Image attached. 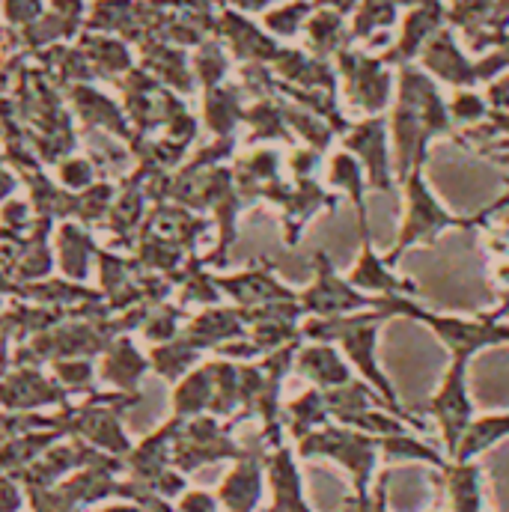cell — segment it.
Listing matches in <instances>:
<instances>
[{
	"mask_svg": "<svg viewBox=\"0 0 509 512\" xmlns=\"http://www.w3.org/2000/svg\"><path fill=\"white\" fill-rule=\"evenodd\" d=\"M468 367H471L468 361H450L444 376H441V384L435 387V393L429 396V405H426L438 423L447 459L456 453L459 438L465 435L468 423L474 420V399L468 390Z\"/></svg>",
	"mask_w": 509,
	"mask_h": 512,
	"instance_id": "obj_7",
	"label": "cell"
},
{
	"mask_svg": "<svg viewBox=\"0 0 509 512\" xmlns=\"http://www.w3.org/2000/svg\"><path fill=\"white\" fill-rule=\"evenodd\" d=\"M51 373L69 393H90L93 390V361L90 358L51 361Z\"/></svg>",
	"mask_w": 509,
	"mask_h": 512,
	"instance_id": "obj_24",
	"label": "cell"
},
{
	"mask_svg": "<svg viewBox=\"0 0 509 512\" xmlns=\"http://www.w3.org/2000/svg\"><path fill=\"white\" fill-rule=\"evenodd\" d=\"M328 185L343 191L352 206H355V215H358V233H361V242L370 239V221H367V170L364 164L352 155V152H337L331 155L328 161Z\"/></svg>",
	"mask_w": 509,
	"mask_h": 512,
	"instance_id": "obj_17",
	"label": "cell"
},
{
	"mask_svg": "<svg viewBox=\"0 0 509 512\" xmlns=\"http://www.w3.org/2000/svg\"><path fill=\"white\" fill-rule=\"evenodd\" d=\"M295 453H298V459L337 462L349 474L355 498H367L373 489V474L382 462V441L361 429L328 420L325 426H319L307 438H301L295 444Z\"/></svg>",
	"mask_w": 509,
	"mask_h": 512,
	"instance_id": "obj_4",
	"label": "cell"
},
{
	"mask_svg": "<svg viewBox=\"0 0 509 512\" xmlns=\"http://www.w3.org/2000/svg\"><path fill=\"white\" fill-rule=\"evenodd\" d=\"M265 474L271 486V507L265 512H313L304 498L298 453L289 444H280L265 453Z\"/></svg>",
	"mask_w": 509,
	"mask_h": 512,
	"instance_id": "obj_10",
	"label": "cell"
},
{
	"mask_svg": "<svg viewBox=\"0 0 509 512\" xmlns=\"http://www.w3.org/2000/svg\"><path fill=\"white\" fill-rule=\"evenodd\" d=\"M176 512H224L218 495L206 492V489H185L176 498Z\"/></svg>",
	"mask_w": 509,
	"mask_h": 512,
	"instance_id": "obj_26",
	"label": "cell"
},
{
	"mask_svg": "<svg viewBox=\"0 0 509 512\" xmlns=\"http://www.w3.org/2000/svg\"><path fill=\"white\" fill-rule=\"evenodd\" d=\"M146 370H149V358L137 352V346L128 340L126 334H120L117 340L108 343L102 364H99L102 382H108L120 393H137Z\"/></svg>",
	"mask_w": 509,
	"mask_h": 512,
	"instance_id": "obj_16",
	"label": "cell"
},
{
	"mask_svg": "<svg viewBox=\"0 0 509 512\" xmlns=\"http://www.w3.org/2000/svg\"><path fill=\"white\" fill-rule=\"evenodd\" d=\"M212 393H215V379H212V367H194L188 376H182L173 384V417H200L209 414L212 408Z\"/></svg>",
	"mask_w": 509,
	"mask_h": 512,
	"instance_id": "obj_19",
	"label": "cell"
},
{
	"mask_svg": "<svg viewBox=\"0 0 509 512\" xmlns=\"http://www.w3.org/2000/svg\"><path fill=\"white\" fill-rule=\"evenodd\" d=\"M349 283L358 286L361 292L367 295H376V298H387V295H408L414 298L420 292V286L414 280H405L399 274H393V265L384 259V254L373 251V242L364 239L361 242V251L355 265L349 268Z\"/></svg>",
	"mask_w": 509,
	"mask_h": 512,
	"instance_id": "obj_12",
	"label": "cell"
},
{
	"mask_svg": "<svg viewBox=\"0 0 509 512\" xmlns=\"http://www.w3.org/2000/svg\"><path fill=\"white\" fill-rule=\"evenodd\" d=\"M295 373L319 390H334L355 379V370L349 367L343 352L334 343H316V340H307V346H298Z\"/></svg>",
	"mask_w": 509,
	"mask_h": 512,
	"instance_id": "obj_13",
	"label": "cell"
},
{
	"mask_svg": "<svg viewBox=\"0 0 509 512\" xmlns=\"http://www.w3.org/2000/svg\"><path fill=\"white\" fill-rule=\"evenodd\" d=\"M346 152H352L364 164L367 182L376 191H393V164H390V149H387L382 120L352 128V134L346 137Z\"/></svg>",
	"mask_w": 509,
	"mask_h": 512,
	"instance_id": "obj_14",
	"label": "cell"
},
{
	"mask_svg": "<svg viewBox=\"0 0 509 512\" xmlns=\"http://www.w3.org/2000/svg\"><path fill=\"white\" fill-rule=\"evenodd\" d=\"M72 393L36 367H15L0 376V411H42L69 405Z\"/></svg>",
	"mask_w": 509,
	"mask_h": 512,
	"instance_id": "obj_8",
	"label": "cell"
},
{
	"mask_svg": "<svg viewBox=\"0 0 509 512\" xmlns=\"http://www.w3.org/2000/svg\"><path fill=\"white\" fill-rule=\"evenodd\" d=\"M402 191H405V212H402V224H399V236L396 245L384 254L390 265L399 262V256L408 248L417 245H435L441 233L447 230H480L486 227V221L492 218V206L480 215H453L432 191V185L423 176V167H414L405 179H402Z\"/></svg>",
	"mask_w": 509,
	"mask_h": 512,
	"instance_id": "obj_3",
	"label": "cell"
},
{
	"mask_svg": "<svg viewBox=\"0 0 509 512\" xmlns=\"http://www.w3.org/2000/svg\"><path fill=\"white\" fill-rule=\"evenodd\" d=\"M179 319H182V310H176V307L155 310L149 319H143L146 340H152V343H170V340H176L182 334L179 331Z\"/></svg>",
	"mask_w": 509,
	"mask_h": 512,
	"instance_id": "obj_25",
	"label": "cell"
},
{
	"mask_svg": "<svg viewBox=\"0 0 509 512\" xmlns=\"http://www.w3.org/2000/svg\"><path fill=\"white\" fill-rule=\"evenodd\" d=\"M200 361V349H194L185 337H176L170 343H158L149 352V370H155L161 379L176 384L182 376H188Z\"/></svg>",
	"mask_w": 509,
	"mask_h": 512,
	"instance_id": "obj_21",
	"label": "cell"
},
{
	"mask_svg": "<svg viewBox=\"0 0 509 512\" xmlns=\"http://www.w3.org/2000/svg\"><path fill=\"white\" fill-rule=\"evenodd\" d=\"M495 316H498V319H507L509 322V304L507 307H501V310H495Z\"/></svg>",
	"mask_w": 509,
	"mask_h": 512,
	"instance_id": "obj_29",
	"label": "cell"
},
{
	"mask_svg": "<svg viewBox=\"0 0 509 512\" xmlns=\"http://www.w3.org/2000/svg\"><path fill=\"white\" fill-rule=\"evenodd\" d=\"M233 426L236 420H221L215 414L182 420L176 444H173V468L188 477L206 465H215L224 459H233V462L242 459L248 447H242L233 438Z\"/></svg>",
	"mask_w": 509,
	"mask_h": 512,
	"instance_id": "obj_5",
	"label": "cell"
},
{
	"mask_svg": "<svg viewBox=\"0 0 509 512\" xmlns=\"http://www.w3.org/2000/svg\"><path fill=\"white\" fill-rule=\"evenodd\" d=\"M328 420H331V414H328L325 390H319V387H310L298 399L283 405V429L295 438V444L301 438H307L313 429L325 426Z\"/></svg>",
	"mask_w": 509,
	"mask_h": 512,
	"instance_id": "obj_20",
	"label": "cell"
},
{
	"mask_svg": "<svg viewBox=\"0 0 509 512\" xmlns=\"http://www.w3.org/2000/svg\"><path fill=\"white\" fill-rule=\"evenodd\" d=\"M27 507L24 486L12 474H0V512H21Z\"/></svg>",
	"mask_w": 509,
	"mask_h": 512,
	"instance_id": "obj_28",
	"label": "cell"
},
{
	"mask_svg": "<svg viewBox=\"0 0 509 512\" xmlns=\"http://www.w3.org/2000/svg\"><path fill=\"white\" fill-rule=\"evenodd\" d=\"M218 286L224 295H230L239 307H262L271 301H292L298 298L295 289H289L268 262H254L251 268L233 274V277H218Z\"/></svg>",
	"mask_w": 509,
	"mask_h": 512,
	"instance_id": "obj_11",
	"label": "cell"
},
{
	"mask_svg": "<svg viewBox=\"0 0 509 512\" xmlns=\"http://www.w3.org/2000/svg\"><path fill=\"white\" fill-rule=\"evenodd\" d=\"M444 512H486V474L480 462H447L441 468Z\"/></svg>",
	"mask_w": 509,
	"mask_h": 512,
	"instance_id": "obj_15",
	"label": "cell"
},
{
	"mask_svg": "<svg viewBox=\"0 0 509 512\" xmlns=\"http://www.w3.org/2000/svg\"><path fill=\"white\" fill-rule=\"evenodd\" d=\"M387 319L390 316L384 310H364V313H349V316H304L301 340L334 343L349 361V367L358 373V379L370 384L396 417H402L411 429L426 432V423L399 402L396 387L384 376L382 364H379V337Z\"/></svg>",
	"mask_w": 509,
	"mask_h": 512,
	"instance_id": "obj_1",
	"label": "cell"
},
{
	"mask_svg": "<svg viewBox=\"0 0 509 512\" xmlns=\"http://www.w3.org/2000/svg\"><path fill=\"white\" fill-rule=\"evenodd\" d=\"M387 316H402L426 325L438 343L447 349L450 361H474L486 349L509 346V322L495 313L483 316H453V313H432L420 307L408 295H387Z\"/></svg>",
	"mask_w": 509,
	"mask_h": 512,
	"instance_id": "obj_2",
	"label": "cell"
},
{
	"mask_svg": "<svg viewBox=\"0 0 509 512\" xmlns=\"http://www.w3.org/2000/svg\"><path fill=\"white\" fill-rule=\"evenodd\" d=\"M265 447L248 450L242 459L233 462V468L227 471V477L218 486V501L224 512H259L262 495H265Z\"/></svg>",
	"mask_w": 509,
	"mask_h": 512,
	"instance_id": "obj_9",
	"label": "cell"
},
{
	"mask_svg": "<svg viewBox=\"0 0 509 512\" xmlns=\"http://www.w3.org/2000/svg\"><path fill=\"white\" fill-rule=\"evenodd\" d=\"M382 441V462H426L432 468H444L450 459L441 456L438 450H432L429 444H423L420 438H414V432H402V435H387Z\"/></svg>",
	"mask_w": 509,
	"mask_h": 512,
	"instance_id": "obj_23",
	"label": "cell"
},
{
	"mask_svg": "<svg viewBox=\"0 0 509 512\" xmlns=\"http://www.w3.org/2000/svg\"><path fill=\"white\" fill-rule=\"evenodd\" d=\"M60 179L66 191H84L93 185V164H87L84 158H72L60 167Z\"/></svg>",
	"mask_w": 509,
	"mask_h": 512,
	"instance_id": "obj_27",
	"label": "cell"
},
{
	"mask_svg": "<svg viewBox=\"0 0 509 512\" xmlns=\"http://www.w3.org/2000/svg\"><path fill=\"white\" fill-rule=\"evenodd\" d=\"M313 280L298 292V304L304 316H349V313H364V310H384L387 313V298H376L361 292L358 286L343 277L331 256L325 251L313 254Z\"/></svg>",
	"mask_w": 509,
	"mask_h": 512,
	"instance_id": "obj_6",
	"label": "cell"
},
{
	"mask_svg": "<svg viewBox=\"0 0 509 512\" xmlns=\"http://www.w3.org/2000/svg\"><path fill=\"white\" fill-rule=\"evenodd\" d=\"M432 512H444V510H432Z\"/></svg>",
	"mask_w": 509,
	"mask_h": 512,
	"instance_id": "obj_30",
	"label": "cell"
},
{
	"mask_svg": "<svg viewBox=\"0 0 509 512\" xmlns=\"http://www.w3.org/2000/svg\"><path fill=\"white\" fill-rule=\"evenodd\" d=\"M57 248H60V262H63V271L75 280V283H81L87 274H90V268H93V239L87 236V230H81V227H75V224H60V230H57Z\"/></svg>",
	"mask_w": 509,
	"mask_h": 512,
	"instance_id": "obj_22",
	"label": "cell"
},
{
	"mask_svg": "<svg viewBox=\"0 0 509 512\" xmlns=\"http://www.w3.org/2000/svg\"><path fill=\"white\" fill-rule=\"evenodd\" d=\"M509 438V411H492V414H474L465 435L459 438L453 462H480L489 450L504 444Z\"/></svg>",
	"mask_w": 509,
	"mask_h": 512,
	"instance_id": "obj_18",
	"label": "cell"
}]
</instances>
